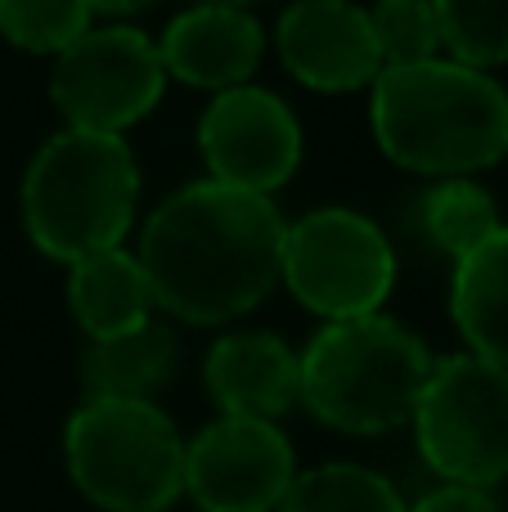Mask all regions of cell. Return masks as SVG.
I'll return each mask as SVG.
<instances>
[{"instance_id":"obj_1","label":"cell","mask_w":508,"mask_h":512,"mask_svg":"<svg viewBox=\"0 0 508 512\" xmlns=\"http://www.w3.org/2000/svg\"><path fill=\"white\" fill-rule=\"evenodd\" d=\"M284 234L275 198L198 180L153 207L135 256L153 306L185 324H230L279 283Z\"/></svg>"},{"instance_id":"obj_2","label":"cell","mask_w":508,"mask_h":512,"mask_svg":"<svg viewBox=\"0 0 508 512\" xmlns=\"http://www.w3.org/2000/svg\"><path fill=\"white\" fill-rule=\"evenodd\" d=\"M374 140L396 167L432 180H473L508 158V90L455 59L383 68L369 86Z\"/></svg>"},{"instance_id":"obj_3","label":"cell","mask_w":508,"mask_h":512,"mask_svg":"<svg viewBox=\"0 0 508 512\" xmlns=\"http://www.w3.org/2000/svg\"><path fill=\"white\" fill-rule=\"evenodd\" d=\"M140 207V167L122 135L63 126L36 149L23 176V225L36 252L72 265L122 248Z\"/></svg>"},{"instance_id":"obj_4","label":"cell","mask_w":508,"mask_h":512,"mask_svg":"<svg viewBox=\"0 0 508 512\" xmlns=\"http://www.w3.org/2000/svg\"><path fill=\"white\" fill-rule=\"evenodd\" d=\"M432 355L387 315L324 324L297 351V400L324 427L347 436H383L414 418Z\"/></svg>"},{"instance_id":"obj_5","label":"cell","mask_w":508,"mask_h":512,"mask_svg":"<svg viewBox=\"0 0 508 512\" xmlns=\"http://www.w3.org/2000/svg\"><path fill=\"white\" fill-rule=\"evenodd\" d=\"M63 463L104 512H167L185 495V441L153 400H81L63 427Z\"/></svg>"},{"instance_id":"obj_6","label":"cell","mask_w":508,"mask_h":512,"mask_svg":"<svg viewBox=\"0 0 508 512\" xmlns=\"http://www.w3.org/2000/svg\"><path fill=\"white\" fill-rule=\"evenodd\" d=\"M410 423L423 463L446 486L508 481V369L500 364L473 351L432 360Z\"/></svg>"},{"instance_id":"obj_7","label":"cell","mask_w":508,"mask_h":512,"mask_svg":"<svg viewBox=\"0 0 508 512\" xmlns=\"http://www.w3.org/2000/svg\"><path fill=\"white\" fill-rule=\"evenodd\" d=\"M279 283L324 324L378 315L396 283L387 234L351 207H320L288 225Z\"/></svg>"},{"instance_id":"obj_8","label":"cell","mask_w":508,"mask_h":512,"mask_svg":"<svg viewBox=\"0 0 508 512\" xmlns=\"http://www.w3.org/2000/svg\"><path fill=\"white\" fill-rule=\"evenodd\" d=\"M167 90L158 41L140 27H90L54 59L50 99L72 131L122 135L158 108Z\"/></svg>"},{"instance_id":"obj_9","label":"cell","mask_w":508,"mask_h":512,"mask_svg":"<svg viewBox=\"0 0 508 512\" xmlns=\"http://www.w3.org/2000/svg\"><path fill=\"white\" fill-rule=\"evenodd\" d=\"M293 477V441L266 418L221 414L185 445V495L198 512H275Z\"/></svg>"},{"instance_id":"obj_10","label":"cell","mask_w":508,"mask_h":512,"mask_svg":"<svg viewBox=\"0 0 508 512\" xmlns=\"http://www.w3.org/2000/svg\"><path fill=\"white\" fill-rule=\"evenodd\" d=\"M198 149L212 171L207 180L270 198L302 167V122L275 90L234 86L203 108Z\"/></svg>"},{"instance_id":"obj_11","label":"cell","mask_w":508,"mask_h":512,"mask_svg":"<svg viewBox=\"0 0 508 512\" xmlns=\"http://www.w3.org/2000/svg\"><path fill=\"white\" fill-rule=\"evenodd\" d=\"M275 45L284 68L324 95L365 90L383 72L369 9L356 0H293L279 14Z\"/></svg>"},{"instance_id":"obj_12","label":"cell","mask_w":508,"mask_h":512,"mask_svg":"<svg viewBox=\"0 0 508 512\" xmlns=\"http://www.w3.org/2000/svg\"><path fill=\"white\" fill-rule=\"evenodd\" d=\"M158 54L167 77L221 95V90L248 86V77L266 54V36L248 9L194 5L167 23Z\"/></svg>"},{"instance_id":"obj_13","label":"cell","mask_w":508,"mask_h":512,"mask_svg":"<svg viewBox=\"0 0 508 512\" xmlns=\"http://www.w3.org/2000/svg\"><path fill=\"white\" fill-rule=\"evenodd\" d=\"M207 396L225 418H266L297 405V351L275 333H225L203 360Z\"/></svg>"},{"instance_id":"obj_14","label":"cell","mask_w":508,"mask_h":512,"mask_svg":"<svg viewBox=\"0 0 508 512\" xmlns=\"http://www.w3.org/2000/svg\"><path fill=\"white\" fill-rule=\"evenodd\" d=\"M68 306L90 342L135 333L153 319V292L135 252L108 248L68 265Z\"/></svg>"},{"instance_id":"obj_15","label":"cell","mask_w":508,"mask_h":512,"mask_svg":"<svg viewBox=\"0 0 508 512\" xmlns=\"http://www.w3.org/2000/svg\"><path fill=\"white\" fill-rule=\"evenodd\" d=\"M450 315L468 351L508 369V225H500L464 261H455Z\"/></svg>"},{"instance_id":"obj_16","label":"cell","mask_w":508,"mask_h":512,"mask_svg":"<svg viewBox=\"0 0 508 512\" xmlns=\"http://www.w3.org/2000/svg\"><path fill=\"white\" fill-rule=\"evenodd\" d=\"M176 369V337L167 324L149 319L144 328L104 342H86L81 391L86 400H149Z\"/></svg>"},{"instance_id":"obj_17","label":"cell","mask_w":508,"mask_h":512,"mask_svg":"<svg viewBox=\"0 0 508 512\" xmlns=\"http://www.w3.org/2000/svg\"><path fill=\"white\" fill-rule=\"evenodd\" d=\"M275 512H410L401 490L360 463H320L297 472Z\"/></svg>"},{"instance_id":"obj_18","label":"cell","mask_w":508,"mask_h":512,"mask_svg":"<svg viewBox=\"0 0 508 512\" xmlns=\"http://www.w3.org/2000/svg\"><path fill=\"white\" fill-rule=\"evenodd\" d=\"M423 230L446 256L464 261L500 230V207L477 180H437L423 198Z\"/></svg>"},{"instance_id":"obj_19","label":"cell","mask_w":508,"mask_h":512,"mask_svg":"<svg viewBox=\"0 0 508 512\" xmlns=\"http://www.w3.org/2000/svg\"><path fill=\"white\" fill-rule=\"evenodd\" d=\"M441 50L464 68L508 63V0H432Z\"/></svg>"},{"instance_id":"obj_20","label":"cell","mask_w":508,"mask_h":512,"mask_svg":"<svg viewBox=\"0 0 508 512\" xmlns=\"http://www.w3.org/2000/svg\"><path fill=\"white\" fill-rule=\"evenodd\" d=\"M86 0H0V36L27 54H54L90 32Z\"/></svg>"},{"instance_id":"obj_21","label":"cell","mask_w":508,"mask_h":512,"mask_svg":"<svg viewBox=\"0 0 508 512\" xmlns=\"http://www.w3.org/2000/svg\"><path fill=\"white\" fill-rule=\"evenodd\" d=\"M374 41L383 54V68H410L428 63L441 50V27L432 0H374L369 5Z\"/></svg>"},{"instance_id":"obj_22","label":"cell","mask_w":508,"mask_h":512,"mask_svg":"<svg viewBox=\"0 0 508 512\" xmlns=\"http://www.w3.org/2000/svg\"><path fill=\"white\" fill-rule=\"evenodd\" d=\"M410 512H500L491 490H473V486H437L419 499Z\"/></svg>"},{"instance_id":"obj_23","label":"cell","mask_w":508,"mask_h":512,"mask_svg":"<svg viewBox=\"0 0 508 512\" xmlns=\"http://www.w3.org/2000/svg\"><path fill=\"white\" fill-rule=\"evenodd\" d=\"M86 5H90V14H140L153 0H86Z\"/></svg>"},{"instance_id":"obj_24","label":"cell","mask_w":508,"mask_h":512,"mask_svg":"<svg viewBox=\"0 0 508 512\" xmlns=\"http://www.w3.org/2000/svg\"><path fill=\"white\" fill-rule=\"evenodd\" d=\"M198 5H230V9H243V5H252V0H198Z\"/></svg>"}]
</instances>
